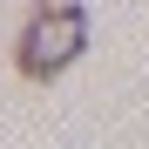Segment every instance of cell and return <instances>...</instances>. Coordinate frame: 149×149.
<instances>
[{"label": "cell", "instance_id": "1", "mask_svg": "<svg viewBox=\"0 0 149 149\" xmlns=\"http://www.w3.org/2000/svg\"><path fill=\"white\" fill-rule=\"evenodd\" d=\"M81 47H88V7L81 0H41L14 41V68L27 81H54L81 61Z\"/></svg>", "mask_w": 149, "mask_h": 149}]
</instances>
